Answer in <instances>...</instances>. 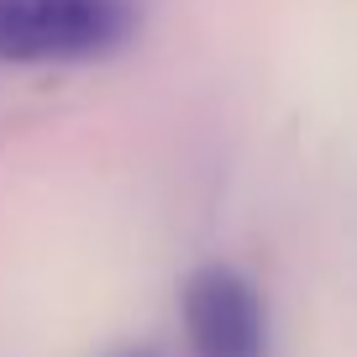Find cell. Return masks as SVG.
I'll list each match as a JSON object with an SVG mask.
<instances>
[{
    "mask_svg": "<svg viewBox=\"0 0 357 357\" xmlns=\"http://www.w3.org/2000/svg\"><path fill=\"white\" fill-rule=\"evenodd\" d=\"M132 32V0H0V63H89Z\"/></svg>",
    "mask_w": 357,
    "mask_h": 357,
    "instance_id": "6da1fadb",
    "label": "cell"
},
{
    "mask_svg": "<svg viewBox=\"0 0 357 357\" xmlns=\"http://www.w3.org/2000/svg\"><path fill=\"white\" fill-rule=\"evenodd\" d=\"M178 336L190 357H273V310L263 284L221 257L190 268L178 284Z\"/></svg>",
    "mask_w": 357,
    "mask_h": 357,
    "instance_id": "7a4b0ae2",
    "label": "cell"
},
{
    "mask_svg": "<svg viewBox=\"0 0 357 357\" xmlns=\"http://www.w3.org/2000/svg\"><path fill=\"white\" fill-rule=\"evenodd\" d=\"M105 357H163L158 347H121V352H105Z\"/></svg>",
    "mask_w": 357,
    "mask_h": 357,
    "instance_id": "3957f363",
    "label": "cell"
}]
</instances>
